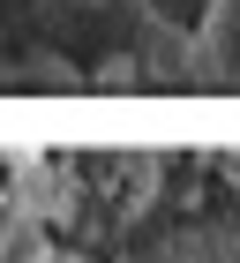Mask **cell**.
Listing matches in <instances>:
<instances>
[{
  "label": "cell",
  "instance_id": "1",
  "mask_svg": "<svg viewBox=\"0 0 240 263\" xmlns=\"http://www.w3.org/2000/svg\"><path fill=\"white\" fill-rule=\"evenodd\" d=\"M195 61L210 83H240V0H210L195 23Z\"/></svg>",
  "mask_w": 240,
  "mask_h": 263
}]
</instances>
